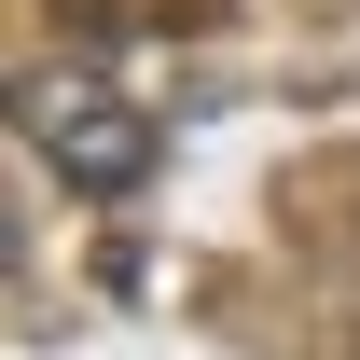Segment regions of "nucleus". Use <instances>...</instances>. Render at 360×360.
Segmentation results:
<instances>
[{"mask_svg":"<svg viewBox=\"0 0 360 360\" xmlns=\"http://www.w3.org/2000/svg\"><path fill=\"white\" fill-rule=\"evenodd\" d=\"M14 125H28V153H42L70 194H139L153 153H167V125H153L125 84H97V70H28V84H14Z\"/></svg>","mask_w":360,"mask_h":360,"instance_id":"1","label":"nucleus"},{"mask_svg":"<svg viewBox=\"0 0 360 360\" xmlns=\"http://www.w3.org/2000/svg\"><path fill=\"white\" fill-rule=\"evenodd\" d=\"M70 28H111V42H180V28H208L222 0H56Z\"/></svg>","mask_w":360,"mask_h":360,"instance_id":"2","label":"nucleus"}]
</instances>
